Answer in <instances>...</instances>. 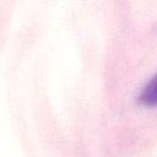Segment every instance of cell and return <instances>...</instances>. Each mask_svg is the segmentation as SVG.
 Returning a JSON list of instances; mask_svg holds the SVG:
<instances>
[{
	"instance_id": "1",
	"label": "cell",
	"mask_w": 157,
	"mask_h": 157,
	"mask_svg": "<svg viewBox=\"0 0 157 157\" xmlns=\"http://www.w3.org/2000/svg\"><path fill=\"white\" fill-rule=\"evenodd\" d=\"M139 102L146 107L157 105V74L150 78V81L142 87L137 97Z\"/></svg>"
}]
</instances>
